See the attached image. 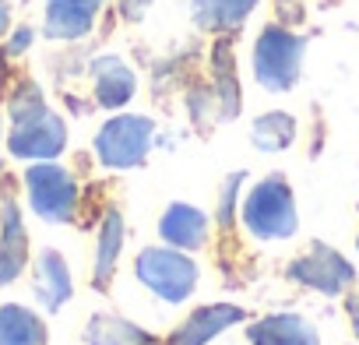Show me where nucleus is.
I'll return each mask as SVG.
<instances>
[{
  "label": "nucleus",
  "instance_id": "1",
  "mask_svg": "<svg viewBox=\"0 0 359 345\" xmlns=\"http://www.w3.org/2000/svg\"><path fill=\"white\" fill-rule=\"evenodd\" d=\"M303 60H306V39L299 32H292L289 25L268 22L250 50V71L254 81L264 92H292L299 85L303 74Z\"/></svg>",
  "mask_w": 359,
  "mask_h": 345
},
{
  "label": "nucleus",
  "instance_id": "2",
  "mask_svg": "<svg viewBox=\"0 0 359 345\" xmlns=\"http://www.w3.org/2000/svg\"><path fill=\"white\" fill-rule=\"evenodd\" d=\"M240 219L247 226V233L254 240H289L299 229V215H296V198L292 187L282 172H268L261 184H254L243 201H240Z\"/></svg>",
  "mask_w": 359,
  "mask_h": 345
},
{
  "label": "nucleus",
  "instance_id": "3",
  "mask_svg": "<svg viewBox=\"0 0 359 345\" xmlns=\"http://www.w3.org/2000/svg\"><path fill=\"white\" fill-rule=\"evenodd\" d=\"M134 278L162 303L176 306V303H187L198 289V264L191 261L187 250H176V247H144L134 257Z\"/></svg>",
  "mask_w": 359,
  "mask_h": 345
},
{
  "label": "nucleus",
  "instance_id": "4",
  "mask_svg": "<svg viewBox=\"0 0 359 345\" xmlns=\"http://www.w3.org/2000/svg\"><path fill=\"white\" fill-rule=\"evenodd\" d=\"M22 180H25V198H29V208L36 212V219H43L50 226L74 222L81 187L67 165H60L57 158L32 162Z\"/></svg>",
  "mask_w": 359,
  "mask_h": 345
},
{
  "label": "nucleus",
  "instance_id": "5",
  "mask_svg": "<svg viewBox=\"0 0 359 345\" xmlns=\"http://www.w3.org/2000/svg\"><path fill=\"white\" fill-rule=\"evenodd\" d=\"M155 144V120L144 113H116L95 130V158L106 169H137L144 165Z\"/></svg>",
  "mask_w": 359,
  "mask_h": 345
},
{
  "label": "nucleus",
  "instance_id": "6",
  "mask_svg": "<svg viewBox=\"0 0 359 345\" xmlns=\"http://www.w3.org/2000/svg\"><path fill=\"white\" fill-rule=\"evenodd\" d=\"M285 275H289V282H296L303 289H313L320 296H341L355 282V268L338 250H331L327 243H310V250L299 254L285 268Z\"/></svg>",
  "mask_w": 359,
  "mask_h": 345
},
{
  "label": "nucleus",
  "instance_id": "7",
  "mask_svg": "<svg viewBox=\"0 0 359 345\" xmlns=\"http://www.w3.org/2000/svg\"><path fill=\"white\" fill-rule=\"evenodd\" d=\"M67 148V123L60 113L46 109L32 120L11 123L8 130V151L22 162H46V158H60Z\"/></svg>",
  "mask_w": 359,
  "mask_h": 345
},
{
  "label": "nucleus",
  "instance_id": "8",
  "mask_svg": "<svg viewBox=\"0 0 359 345\" xmlns=\"http://www.w3.org/2000/svg\"><path fill=\"white\" fill-rule=\"evenodd\" d=\"M106 4L109 0H46L43 36L53 43H78V39L92 36Z\"/></svg>",
  "mask_w": 359,
  "mask_h": 345
},
{
  "label": "nucleus",
  "instance_id": "9",
  "mask_svg": "<svg viewBox=\"0 0 359 345\" xmlns=\"http://www.w3.org/2000/svg\"><path fill=\"white\" fill-rule=\"evenodd\" d=\"M88 78L99 109H123L137 95V74L120 53H99L88 64Z\"/></svg>",
  "mask_w": 359,
  "mask_h": 345
},
{
  "label": "nucleus",
  "instance_id": "10",
  "mask_svg": "<svg viewBox=\"0 0 359 345\" xmlns=\"http://www.w3.org/2000/svg\"><path fill=\"white\" fill-rule=\"evenodd\" d=\"M29 268V229L15 194H0V285L18 282Z\"/></svg>",
  "mask_w": 359,
  "mask_h": 345
},
{
  "label": "nucleus",
  "instance_id": "11",
  "mask_svg": "<svg viewBox=\"0 0 359 345\" xmlns=\"http://www.w3.org/2000/svg\"><path fill=\"white\" fill-rule=\"evenodd\" d=\"M247 320V310L236 306V303H208V306H198L184 324H180L165 345H208L212 338H219L222 331L236 327Z\"/></svg>",
  "mask_w": 359,
  "mask_h": 345
},
{
  "label": "nucleus",
  "instance_id": "12",
  "mask_svg": "<svg viewBox=\"0 0 359 345\" xmlns=\"http://www.w3.org/2000/svg\"><path fill=\"white\" fill-rule=\"evenodd\" d=\"M32 292L43 303V310H50V313H57V310H64V303H71L74 278H71V268L60 250H53V247L39 250L36 268H32Z\"/></svg>",
  "mask_w": 359,
  "mask_h": 345
},
{
  "label": "nucleus",
  "instance_id": "13",
  "mask_svg": "<svg viewBox=\"0 0 359 345\" xmlns=\"http://www.w3.org/2000/svg\"><path fill=\"white\" fill-rule=\"evenodd\" d=\"M158 236H162V243H169L176 250H187V254L201 250L208 243V215L198 205L172 201L158 219Z\"/></svg>",
  "mask_w": 359,
  "mask_h": 345
},
{
  "label": "nucleus",
  "instance_id": "14",
  "mask_svg": "<svg viewBox=\"0 0 359 345\" xmlns=\"http://www.w3.org/2000/svg\"><path fill=\"white\" fill-rule=\"evenodd\" d=\"M250 345H320L317 327L303 313H268L247 327Z\"/></svg>",
  "mask_w": 359,
  "mask_h": 345
},
{
  "label": "nucleus",
  "instance_id": "15",
  "mask_svg": "<svg viewBox=\"0 0 359 345\" xmlns=\"http://www.w3.org/2000/svg\"><path fill=\"white\" fill-rule=\"evenodd\" d=\"M257 4L261 0H191V15L198 29L215 36H233L257 11Z\"/></svg>",
  "mask_w": 359,
  "mask_h": 345
},
{
  "label": "nucleus",
  "instance_id": "16",
  "mask_svg": "<svg viewBox=\"0 0 359 345\" xmlns=\"http://www.w3.org/2000/svg\"><path fill=\"white\" fill-rule=\"evenodd\" d=\"M212 74H215V102H219V120H233L240 113V78H236V57H233V39L219 36L212 46Z\"/></svg>",
  "mask_w": 359,
  "mask_h": 345
},
{
  "label": "nucleus",
  "instance_id": "17",
  "mask_svg": "<svg viewBox=\"0 0 359 345\" xmlns=\"http://www.w3.org/2000/svg\"><path fill=\"white\" fill-rule=\"evenodd\" d=\"M85 341L88 345H165L158 334L144 331L141 324L120 313H95L85 324Z\"/></svg>",
  "mask_w": 359,
  "mask_h": 345
},
{
  "label": "nucleus",
  "instance_id": "18",
  "mask_svg": "<svg viewBox=\"0 0 359 345\" xmlns=\"http://www.w3.org/2000/svg\"><path fill=\"white\" fill-rule=\"evenodd\" d=\"M46 320L22 303L0 306V345H46Z\"/></svg>",
  "mask_w": 359,
  "mask_h": 345
},
{
  "label": "nucleus",
  "instance_id": "19",
  "mask_svg": "<svg viewBox=\"0 0 359 345\" xmlns=\"http://www.w3.org/2000/svg\"><path fill=\"white\" fill-rule=\"evenodd\" d=\"M120 250H123V219H120L116 208H109V212L102 215L99 243H95V264H92V282H95V289H106V285L113 282Z\"/></svg>",
  "mask_w": 359,
  "mask_h": 345
},
{
  "label": "nucleus",
  "instance_id": "20",
  "mask_svg": "<svg viewBox=\"0 0 359 345\" xmlns=\"http://www.w3.org/2000/svg\"><path fill=\"white\" fill-rule=\"evenodd\" d=\"M296 130H299V123H296L292 113H285V109H268V113L254 116V123H250V141H254L257 151L275 155V151H285V148L296 141Z\"/></svg>",
  "mask_w": 359,
  "mask_h": 345
},
{
  "label": "nucleus",
  "instance_id": "21",
  "mask_svg": "<svg viewBox=\"0 0 359 345\" xmlns=\"http://www.w3.org/2000/svg\"><path fill=\"white\" fill-rule=\"evenodd\" d=\"M50 102L43 95V88L32 81V78H22L11 92H8V120L11 123H22V120H32L39 113H46Z\"/></svg>",
  "mask_w": 359,
  "mask_h": 345
},
{
  "label": "nucleus",
  "instance_id": "22",
  "mask_svg": "<svg viewBox=\"0 0 359 345\" xmlns=\"http://www.w3.org/2000/svg\"><path fill=\"white\" fill-rule=\"evenodd\" d=\"M243 180H247V172H229V177H226V184H222V194H219V208H215V219H219V226H229V222H233V205H236V198H240V187H243Z\"/></svg>",
  "mask_w": 359,
  "mask_h": 345
},
{
  "label": "nucleus",
  "instance_id": "23",
  "mask_svg": "<svg viewBox=\"0 0 359 345\" xmlns=\"http://www.w3.org/2000/svg\"><path fill=\"white\" fill-rule=\"evenodd\" d=\"M32 43H36V29L32 25H18V29L8 32V43H4L0 53H4L8 60H15V57H25L32 50Z\"/></svg>",
  "mask_w": 359,
  "mask_h": 345
},
{
  "label": "nucleus",
  "instance_id": "24",
  "mask_svg": "<svg viewBox=\"0 0 359 345\" xmlns=\"http://www.w3.org/2000/svg\"><path fill=\"white\" fill-rule=\"evenodd\" d=\"M148 8H151V0H120V18L123 22H141Z\"/></svg>",
  "mask_w": 359,
  "mask_h": 345
},
{
  "label": "nucleus",
  "instance_id": "25",
  "mask_svg": "<svg viewBox=\"0 0 359 345\" xmlns=\"http://www.w3.org/2000/svg\"><path fill=\"white\" fill-rule=\"evenodd\" d=\"M345 313H348L352 334H355V341H359V292H355V296H348V303H345Z\"/></svg>",
  "mask_w": 359,
  "mask_h": 345
},
{
  "label": "nucleus",
  "instance_id": "26",
  "mask_svg": "<svg viewBox=\"0 0 359 345\" xmlns=\"http://www.w3.org/2000/svg\"><path fill=\"white\" fill-rule=\"evenodd\" d=\"M11 32V0H0V39H8Z\"/></svg>",
  "mask_w": 359,
  "mask_h": 345
},
{
  "label": "nucleus",
  "instance_id": "27",
  "mask_svg": "<svg viewBox=\"0 0 359 345\" xmlns=\"http://www.w3.org/2000/svg\"><path fill=\"white\" fill-rule=\"evenodd\" d=\"M4 60H8V57L0 53V95H4V85H8V74H4Z\"/></svg>",
  "mask_w": 359,
  "mask_h": 345
},
{
  "label": "nucleus",
  "instance_id": "28",
  "mask_svg": "<svg viewBox=\"0 0 359 345\" xmlns=\"http://www.w3.org/2000/svg\"><path fill=\"white\" fill-rule=\"evenodd\" d=\"M0 141H4V120H0Z\"/></svg>",
  "mask_w": 359,
  "mask_h": 345
},
{
  "label": "nucleus",
  "instance_id": "29",
  "mask_svg": "<svg viewBox=\"0 0 359 345\" xmlns=\"http://www.w3.org/2000/svg\"><path fill=\"white\" fill-rule=\"evenodd\" d=\"M0 177H4V162H0Z\"/></svg>",
  "mask_w": 359,
  "mask_h": 345
},
{
  "label": "nucleus",
  "instance_id": "30",
  "mask_svg": "<svg viewBox=\"0 0 359 345\" xmlns=\"http://www.w3.org/2000/svg\"><path fill=\"white\" fill-rule=\"evenodd\" d=\"M355 247H359V233H355Z\"/></svg>",
  "mask_w": 359,
  "mask_h": 345
},
{
  "label": "nucleus",
  "instance_id": "31",
  "mask_svg": "<svg viewBox=\"0 0 359 345\" xmlns=\"http://www.w3.org/2000/svg\"><path fill=\"white\" fill-rule=\"evenodd\" d=\"M282 4H292V0H282Z\"/></svg>",
  "mask_w": 359,
  "mask_h": 345
}]
</instances>
